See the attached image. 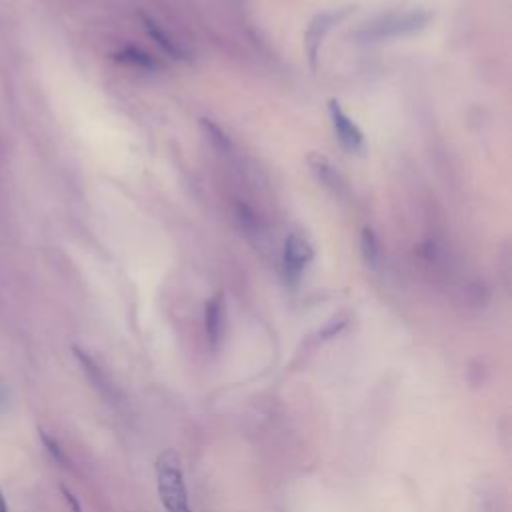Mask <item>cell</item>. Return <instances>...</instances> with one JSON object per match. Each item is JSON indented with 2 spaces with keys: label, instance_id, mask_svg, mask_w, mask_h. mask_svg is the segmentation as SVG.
I'll return each instance as SVG.
<instances>
[{
  "label": "cell",
  "instance_id": "6",
  "mask_svg": "<svg viewBox=\"0 0 512 512\" xmlns=\"http://www.w3.org/2000/svg\"><path fill=\"white\" fill-rule=\"evenodd\" d=\"M308 166L312 170V174L316 176V180L320 184H324L332 194L342 196L346 192V180L340 174V170L326 158L320 154H310L308 156Z\"/></svg>",
  "mask_w": 512,
  "mask_h": 512
},
{
  "label": "cell",
  "instance_id": "8",
  "mask_svg": "<svg viewBox=\"0 0 512 512\" xmlns=\"http://www.w3.org/2000/svg\"><path fill=\"white\" fill-rule=\"evenodd\" d=\"M360 250L362 258L370 268H378L382 262V246L372 228H364L360 234Z\"/></svg>",
  "mask_w": 512,
  "mask_h": 512
},
{
  "label": "cell",
  "instance_id": "14",
  "mask_svg": "<svg viewBox=\"0 0 512 512\" xmlns=\"http://www.w3.org/2000/svg\"><path fill=\"white\" fill-rule=\"evenodd\" d=\"M2 404H4V392H2V388H0V408H2Z\"/></svg>",
  "mask_w": 512,
  "mask_h": 512
},
{
  "label": "cell",
  "instance_id": "10",
  "mask_svg": "<svg viewBox=\"0 0 512 512\" xmlns=\"http://www.w3.org/2000/svg\"><path fill=\"white\" fill-rule=\"evenodd\" d=\"M220 326H222V298L220 294H216L206 302V332L212 338V342L218 340Z\"/></svg>",
  "mask_w": 512,
  "mask_h": 512
},
{
  "label": "cell",
  "instance_id": "4",
  "mask_svg": "<svg viewBox=\"0 0 512 512\" xmlns=\"http://www.w3.org/2000/svg\"><path fill=\"white\" fill-rule=\"evenodd\" d=\"M328 112H330V120H332L336 138L342 144V148L350 154H362L366 148V142H364V134L356 126V122L342 110V106L336 100L328 102Z\"/></svg>",
  "mask_w": 512,
  "mask_h": 512
},
{
  "label": "cell",
  "instance_id": "3",
  "mask_svg": "<svg viewBox=\"0 0 512 512\" xmlns=\"http://www.w3.org/2000/svg\"><path fill=\"white\" fill-rule=\"evenodd\" d=\"M354 10H356V6L350 4V6L336 8V10L320 12L310 20L306 34H304V44H306V52H308V60H310L312 68L316 66V58H318V52H320V46H322V40L326 38V34L334 26H338L342 20H346L350 14H354Z\"/></svg>",
  "mask_w": 512,
  "mask_h": 512
},
{
  "label": "cell",
  "instance_id": "9",
  "mask_svg": "<svg viewBox=\"0 0 512 512\" xmlns=\"http://www.w3.org/2000/svg\"><path fill=\"white\" fill-rule=\"evenodd\" d=\"M114 58H116L118 62H122V64L136 66V68H140V70H156V68H158V62H156L150 54H146V52H142V50H138V48H134V46H128V48L116 52Z\"/></svg>",
  "mask_w": 512,
  "mask_h": 512
},
{
  "label": "cell",
  "instance_id": "7",
  "mask_svg": "<svg viewBox=\"0 0 512 512\" xmlns=\"http://www.w3.org/2000/svg\"><path fill=\"white\" fill-rule=\"evenodd\" d=\"M140 18H142V24H144V28H146V32L150 34V38L168 54V56H172V58H180V60H184L186 58V54H184V50L176 44V40H172L154 20H150L148 16H144V14H140Z\"/></svg>",
  "mask_w": 512,
  "mask_h": 512
},
{
  "label": "cell",
  "instance_id": "1",
  "mask_svg": "<svg viewBox=\"0 0 512 512\" xmlns=\"http://www.w3.org/2000/svg\"><path fill=\"white\" fill-rule=\"evenodd\" d=\"M434 18L432 10L416 8V10H406V12H388L374 22L362 26L356 32V38L364 42H374V40H386V38H398L406 36L412 32H418L426 28Z\"/></svg>",
  "mask_w": 512,
  "mask_h": 512
},
{
  "label": "cell",
  "instance_id": "12",
  "mask_svg": "<svg viewBox=\"0 0 512 512\" xmlns=\"http://www.w3.org/2000/svg\"><path fill=\"white\" fill-rule=\"evenodd\" d=\"M40 436H42V440H44V444L48 446V452L58 460V462H64V454H62V450H60V446L50 438V436H46L44 432H40Z\"/></svg>",
  "mask_w": 512,
  "mask_h": 512
},
{
  "label": "cell",
  "instance_id": "5",
  "mask_svg": "<svg viewBox=\"0 0 512 512\" xmlns=\"http://www.w3.org/2000/svg\"><path fill=\"white\" fill-rule=\"evenodd\" d=\"M314 258V250L312 244L298 232L288 234V238L284 240V270H286V278L290 282H298L302 272L306 270V266L312 262Z\"/></svg>",
  "mask_w": 512,
  "mask_h": 512
},
{
  "label": "cell",
  "instance_id": "2",
  "mask_svg": "<svg viewBox=\"0 0 512 512\" xmlns=\"http://www.w3.org/2000/svg\"><path fill=\"white\" fill-rule=\"evenodd\" d=\"M156 482L166 512H192L176 452L166 450L156 458Z\"/></svg>",
  "mask_w": 512,
  "mask_h": 512
},
{
  "label": "cell",
  "instance_id": "13",
  "mask_svg": "<svg viewBox=\"0 0 512 512\" xmlns=\"http://www.w3.org/2000/svg\"><path fill=\"white\" fill-rule=\"evenodd\" d=\"M0 512H8V504H6V500H4L2 490H0Z\"/></svg>",
  "mask_w": 512,
  "mask_h": 512
},
{
  "label": "cell",
  "instance_id": "11",
  "mask_svg": "<svg viewBox=\"0 0 512 512\" xmlns=\"http://www.w3.org/2000/svg\"><path fill=\"white\" fill-rule=\"evenodd\" d=\"M200 124H202V128L206 130V134L210 136V140L214 142V146L216 148H220L222 152L226 150H230L232 148V144H230V138L226 136V132L224 130H220L212 120H208V118H200Z\"/></svg>",
  "mask_w": 512,
  "mask_h": 512
}]
</instances>
